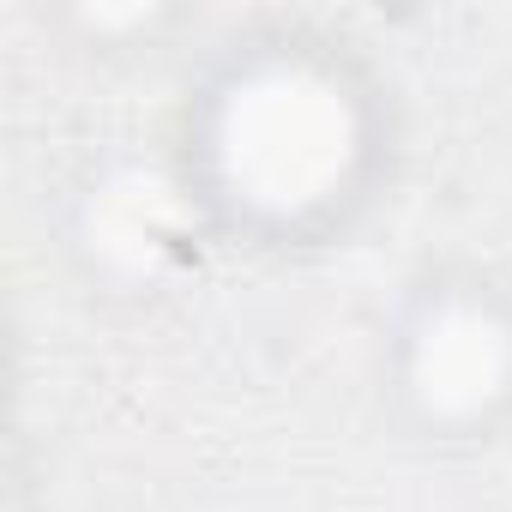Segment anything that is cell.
Returning a JSON list of instances; mask_svg holds the SVG:
<instances>
[{
	"instance_id": "cell-3",
	"label": "cell",
	"mask_w": 512,
	"mask_h": 512,
	"mask_svg": "<svg viewBox=\"0 0 512 512\" xmlns=\"http://www.w3.org/2000/svg\"><path fill=\"white\" fill-rule=\"evenodd\" d=\"M67 278L91 302H157L175 290V278L205 260V241L175 193V175L145 133L133 139H103L55 199V229H49Z\"/></svg>"
},
{
	"instance_id": "cell-1",
	"label": "cell",
	"mask_w": 512,
	"mask_h": 512,
	"mask_svg": "<svg viewBox=\"0 0 512 512\" xmlns=\"http://www.w3.org/2000/svg\"><path fill=\"white\" fill-rule=\"evenodd\" d=\"M151 139L199 241L241 266H326L404 199L416 109L350 19L247 7L169 73Z\"/></svg>"
},
{
	"instance_id": "cell-2",
	"label": "cell",
	"mask_w": 512,
	"mask_h": 512,
	"mask_svg": "<svg viewBox=\"0 0 512 512\" xmlns=\"http://www.w3.org/2000/svg\"><path fill=\"white\" fill-rule=\"evenodd\" d=\"M362 392L398 452L434 464L512 452V266L476 247L404 266L374 308Z\"/></svg>"
}]
</instances>
